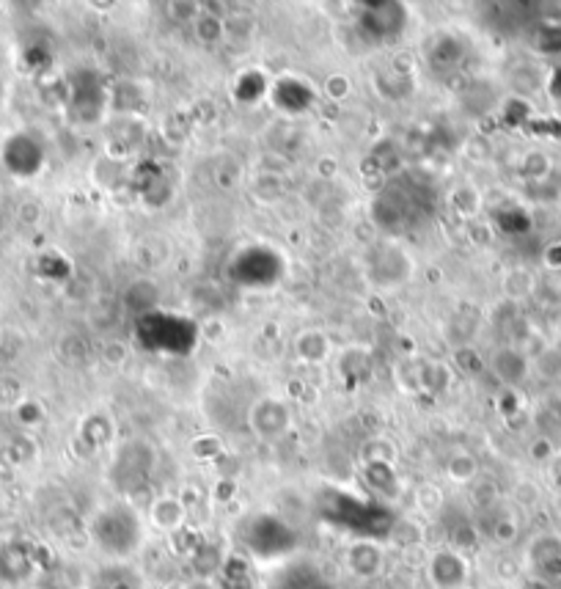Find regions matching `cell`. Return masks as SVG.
Returning a JSON list of instances; mask_svg holds the SVG:
<instances>
[{
  "label": "cell",
  "instance_id": "cell-5",
  "mask_svg": "<svg viewBox=\"0 0 561 589\" xmlns=\"http://www.w3.org/2000/svg\"><path fill=\"white\" fill-rule=\"evenodd\" d=\"M91 589H143L141 578L135 570L124 565H110L105 570H99L94 581H91Z\"/></svg>",
  "mask_w": 561,
  "mask_h": 589
},
{
  "label": "cell",
  "instance_id": "cell-6",
  "mask_svg": "<svg viewBox=\"0 0 561 589\" xmlns=\"http://www.w3.org/2000/svg\"><path fill=\"white\" fill-rule=\"evenodd\" d=\"M185 521V507L176 499H157L152 504V523L157 529L174 532Z\"/></svg>",
  "mask_w": 561,
  "mask_h": 589
},
{
  "label": "cell",
  "instance_id": "cell-9",
  "mask_svg": "<svg viewBox=\"0 0 561 589\" xmlns=\"http://www.w3.org/2000/svg\"><path fill=\"white\" fill-rule=\"evenodd\" d=\"M520 589H553V587L548 584V578L534 576V578H526V581L520 584Z\"/></svg>",
  "mask_w": 561,
  "mask_h": 589
},
{
  "label": "cell",
  "instance_id": "cell-3",
  "mask_svg": "<svg viewBox=\"0 0 561 589\" xmlns=\"http://www.w3.org/2000/svg\"><path fill=\"white\" fill-rule=\"evenodd\" d=\"M344 562L358 578H374L383 570V548L374 540H358L347 548Z\"/></svg>",
  "mask_w": 561,
  "mask_h": 589
},
{
  "label": "cell",
  "instance_id": "cell-2",
  "mask_svg": "<svg viewBox=\"0 0 561 589\" xmlns=\"http://www.w3.org/2000/svg\"><path fill=\"white\" fill-rule=\"evenodd\" d=\"M427 573L435 589H465L468 562L457 551H438L429 559Z\"/></svg>",
  "mask_w": 561,
  "mask_h": 589
},
{
  "label": "cell",
  "instance_id": "cell-8",
  "mask_svg": "<svg viewBox=\"0 0 561 589\" xmlns=\"http://www.w3.org/2000/svg\"><path fill=\"white\" fill-rule=\"evenodd\" d=\"M493 537L498 540V543H512L517 537V523L512 521V518H504V521L495 523L493 529Z\"/></svg>",
  "mask_w": 561,
  "mask_h": 589
},
{
  "label": "cell",
  "instance_id": "cell-10",
  "mask_svg": "<svg viewBox=\"0 0 561 589\" xmlns=\"http://www.w3.org/2000/svg\"><path fill=\"white\" fill-rule=\"evenodd\" d=\"M187 589H218L212 581H207V578H198V581H193V584H187Z\"/></svg>",
  "mask_w": 561,
  "mask_h": 589
},
{
  "label": "cell",
  "instance_id": "cell-7",
  "mask_svg": "<svg viewBox=\"0 0 561 589\" xmlns=\"http://www.w3.org/2000/svg\"><path fill=\"white\" fill-rule=\"evenodd\" d=\"M449 474H451V479H457V482H468V479L476 477V466H473L471 457L457 455L454 460H451Z\"/></svg>",
  "mask_w": 561,
  "mask_h": 589
},
{
  "label": "cell",
  "instance_id": "cell-4",
  "mask_svg": "<svg viewBox=\"0 0 561 589\" xmlns=\"http://www.w3.org/2000/svg\"><path fill=\"white\" fill-rule=\"evenodd\" d=\"M528 559L542 573H561V537L539 534L537 540L528 545Z\"/></svg>",
  "mask_w": 561,
  "mask_h": 589
},
{
  "label": "cell",
  "instance_id": "cell-1",
  "mask_svg": "<svg viewBox=\"0 0 561 589\" xmlns=\"http://www.w3.org/2000/svg\"><path fill=\"white\" fill-rule=\"evenodd\" d=\"M91 537L99 551L108 556H130L141 545V518L130 504H110L94 515Z\"/></svg>",
  "mask_w": 561,
  "mask_h": 589
}]
</instances>
